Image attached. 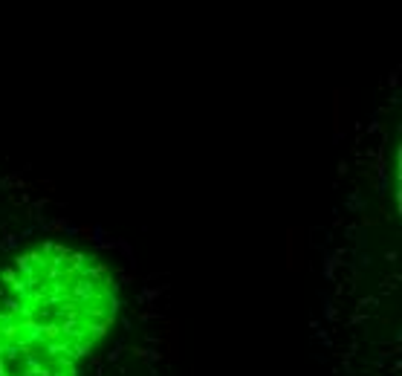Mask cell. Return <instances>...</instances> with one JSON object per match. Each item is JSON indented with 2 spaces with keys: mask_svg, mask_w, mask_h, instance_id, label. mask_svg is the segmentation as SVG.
Returning a JSON list of instances; mask_svg holds the SVG:
<instances>
[{
  "mask_svg": "<svg viewBox=\"0 0 402 376\" xmlns=\"http://www.w3.org/2000/svg\"><path fill=\"white\" fill-rule=\"evenodd\" d=\"M0 307L81 359L110 330L116 286L99 258L61 243H41L0 266Z\"/></svg>",
  "mask_w": 402,
  "mask_h": 376,
  "instance_id": "6da1fadb",
  "label": "cell"
},
{
  "mask_svg": "<svg viewBox=\"0 0 402 376\" xmlns=\"http://www.w3.org/2000/svg\"><path fill=\"white\" fill-rule=\"evenodd\" d=\"M0 376H78V359L0 307Z\"/></svg>",
  "mask_w": 402,
  "mask_h": 376,
  "instance_id": "7a4b0ae2",
  "label": "cell"
}]
</instances>
